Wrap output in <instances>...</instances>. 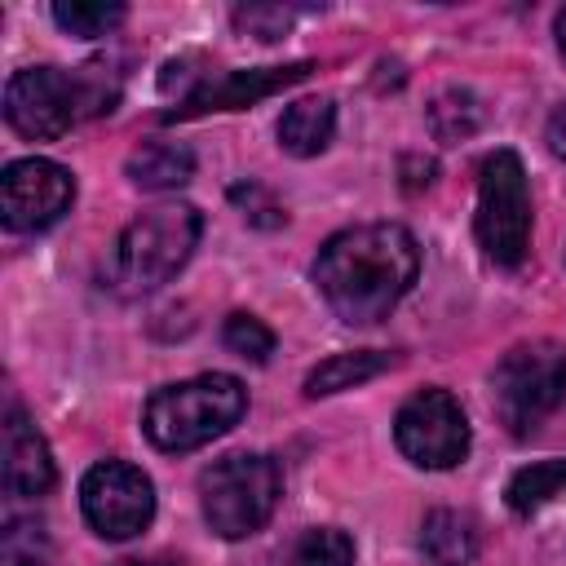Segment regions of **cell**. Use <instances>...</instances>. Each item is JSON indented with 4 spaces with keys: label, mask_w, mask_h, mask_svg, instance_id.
Instances as JSON below:
<instances>
[{
    "label": "cell",
    "mask_w": 566,
    "mask_h": 566,
    "mask_svg": "<svg viewBox=\"0 0 566 566\" xmlns=\"http://www.w3.org/2000/svg\"><path fill=\"white\" fill-rule=\"evenodd\" d=\"M420 248L398 221H367L332 234L314 256V283L327 310L349 327H371L411 292Z\"/></svg>",
    "instance_id": "cell-1"
},
{
    "label": "cell",
    "mask_w": 566,
    "mask_h": 566,
    "mask_svg": "<svg viewBox=\"0 0 566 566\" xmlns=\"http://www.w3.org/2000/svg\"><path fill=\"white\" fill-rule=\"evenodd\" d=\"M248 411V389L226 371H203L177 385H164L146 398L142 429L159 451H195L230 433Z\"/></svg>",
    "instance_id": "cell-2"
},
{
    "label": "cell",
    "mask_w": 566,
    "mask_h": 566,
    "mask_svg": "<svg viewBox=\"0 0 566 566\" xmlns=\"http://www.w3.org/2000/svg\"><path fill=\"white\" fill-rule=\"evenodd\" d=\"M203 230L199 208L190 203H155L146 212H137L111 252V287L119 296H146L155 287H164L195 252Z\"/></svg>",
    "instance_id": "cell-3"
},
{
    "label": "cell",
    "mask_w": 566,
    "mask_h": 566,
    "mask_svg": "<svg viewBox=\"0 0 566 566\" xmlns=\"http://www.w3.org/2000/svg\"><path fill=\"white\" fill-rule=\"evenodd\" d=\"M279 495H283V473L270 455H256V451L221 455L199 478L203 517L221 539L256 535L274 517Z\"/></svg>",
    "instance_id": "cell-4"
},
{
    "label": "cell",
    "mask_w": 566,
    "mask_h": 566,
    "mask_svg": "<svg viewBox=\"0 0 566 566\" xmlns=\"http://www.w3.org/2000/svg\"><path fill=\"white\" fill-rule=\"evenodd\" d=\"M566 398V345L526 340L513 345L491 371V402L509 433H535Z\"/></svg>",
    "instance_id": "cell-5"
},
{
    "label": "cell",
    "mask_w": 566,
    "mask_h": 566,
    "mask_svg": "<svg viewBox=\"0 0 566 566\" xmlns=\"http://www.w3.org/2000/svg\"><path fill=\"white\" fill-rule=\"evenodd\" d=\"M106 102L111 97H102L97 80L66 75L57 66H27L4 84V119L31 142H53L71 133L84 111H111Z\"/></svg>",
    "instance_id": "cell-6"
},
{
    "label": "cell",
    "mask_w": 566,
    "mask_h": 566,
    "mask_svg": "<svg viewBox=\"0 0 566 566\" xmlns=\"http://www.w3.org/2000/svg\"><path fill=\"white\" fill-rule=\"evenodd\" d=\"M478 243L495 265H522L531 248V186L517 150H491L478 168Z\"/></svg>",
    "instance_id": "cell-7"
},
{
    "label": "cell",
    "mask_w": 566,
    "mask_h": 566,
    "mask_svg": "<svg viewBox=\"0 0 566 566\" xmlns=\"http://www.w3.org/2000/svg\"><path fill=\"white\" fill-rule=\"evenodd\" d=\"M394 442L420 469H451L469 455L473 433H469L464 407L447 389H420L398 407Z\"/></svg>",
    "instance_id": "cell-8"
},
{
    "label": "cell",
    "mask_w": 566,
    "mask_h": 566,
    "mask_svg": "<svg viewBox=\"0 0 566 566\" xmlns=\"http://www.w3.org/2000/svg\"><path fill=\"white\" fill-rule=\"evenodd\" d=\"M80 509L102 539H133L155 517V482L128 460H97L80 482Z\"/></svg>",
    "instance_id": "cell-9"
},
{
    "label": "cell",
    "mask_w": 566,
    "mask_h": 566,
    "mask_svg": "<svg viewBox=\"0 0 566 566\" xmlns=\"http://www.w3.org/2000/svg\"><path fill=\"white\" fill-rule=\"evenodd\" d=\"M75 199V177L53 164V159H13L0 177V212L4 226L13 234H40L53 221H62V212Z\"/></svg>",
    "instance_id": "cell-10"
},
{
    "label": "cell",
    "mask_w": 566,
    "mask_h": 566,
    "mask_svg": "<svg viewBox=\"0 0 566 566\" xmlns=\"http://www.w3.org/2000/svg\"><path fill=\"white\" fill-rule=\"evenodd\" d=\"M314 66L310 62H292V66H261V71H226L217 80H203L195 93H186L177 102V111H168V119H186V115H203V111H239L252 106L256 97H270L296 80H305Z\"/></svg>",
    "instance_id": "cell-11"
},
{
    "label": "cell",
    "mask_w": 566,
    "mask_h": 566,
    "mask_svg": "<svg viewBox=\"0 0 566 566\" xmlns=\"http://www.w3.org/2000/svg\"><path fill=\"white\" fill-rule=\"evenodd\" d=\"M53 478L57 473H53L49 442L40 438V429L18 407H9L4 411V491L35 500L53 486Z\"/></svg>",
    "instance_id": "cell-12"
},
{
    "label": "cell",
    "mask_w": 566,
    "mask_h": 566,
    "mask_svg": "<svg viewBox=\"0 0 566 566\" xmlns=\"http://www.w3.org/2000/svg\"><path fill=\"white\" fill-rule=\"evenodd\" d=\"M124 172L142 190H177L195 177V150L181 142H146L128 155Z\"/></svg>",
    "instance_id": "cell-13"
},
{
    "label": "cell",
    "mask_w": 566,
    "mask_h": 566,
    "mask_svg": "<svg viewBox=\"0 0 566 566\" xmlns=\"http://www.w3.org/2000/svg\"><path fill=\"white\" fill-rule=\"evenodd\" d=\"M420 553L429 566H469L478 553V526L469 513L433 509L420 526Z\"/></svg>",
    "instance_id": "cell-14"
},
{
    "label": "cell",
    "mask_w": 566,
    "mask_h": 566,
    "mask_svg": "<svg viewBox=\"0 0 566 566\" xmlns=\"http://www.w3.org/2000/svg\"><path fill=\"white\" fill-rule=\"evenodd\" d=\"M332 133H336V106L327 97H301L279 119V146L296 159H310V155L327 150Z\"/></svg>",
    "instance_id": "cell-15"
},
{
    "label": "cell",
    "mask_w": 566,
    "mask_h": 566,
    "mask_svg": "<svg viewBox=\"0 0 566 566\" xmlns=\"http://www.w3.org/2000/svg\"><path fill=\"white\" fill-rule=\"evenodd\" d=\"M385 367H394V354H380V349H345V354L323 358L305 376V394L310 398H327V394H340V389H354V385L380 376Z\"/></svg>",
    "instance_id": "cell-16"
},
{
    "label": "cell",
    "mask_w": 566,
    "mask_h": 566,
    "mask_svg": "<svg viewBox=\"0 0 566 566\" xmlns=\"http://www.w3.org/2000/svg\"><path fill=\"white\" fill-rule=\"evenodd\" d=\"M562 491H566V460H535V464H526L509 478L504 495H509V509L517 517H531Z\"/></svg>",
    "instance_id": "cell-17"
},
{
    "label": "cell",
    "mask_w": 566,
    "mask_h": 566,
    "mask_svg": "<svg viewBox=\"0 0 566 566\" xmlns=\"http://www.w3.org/2000/svg\"><path fill=\"white\" fill-rule=\"evenodd\" d=\"M429 128L438 142H464L482 128V106L469 88H442L429 102Z\"/></svg>",
    "instance_id": "cell-18"
},
{
    "label": "cell",
    "mask_w": 566,
    "mask_h": 566,
    "mask_svg": "<svg viewBox=\"0 0 566 566\" xmlns=\"http://www.w3.org/2000/svg\"><path fill=\"white\" fill-rule=\"evenodd\" d=\"M53 553V539L40 517H9L0 531V562L4 566H44Z\"/></svg>",
    "instance_id": "cell-19"
},
{
    "label": "cell",
    "mask_w": 566,
    "mask_h": 566,
    "mask_svg": "<svg viewBox=\"0 0 566 566\" xmlns=\"http://www.w3.org/2000/svg\"><path fill=\"white\" fill-rule=\"evenodd\" d=\"M287 566H354V539L336 526H314L292 544Z\"/></svg>",
    "instance_id": "cell-20"
},
{
    "label": "cell",
    "mask_w": 566,
    "mask_h": 566,
    "mask_svg": "<svg viewBox=\"0 0 566 566\" xmlns=\"http://www.w3.org/2000/svg\"><path fill=\"white\" fill-rule=\"evenodd\" d=\"M53 22L80 40H97L124 22V4H93V0H57Z\"/></svg>",
    "instance_id": "cell-21"
},
{
    "label": "cell",
    "mask_w": 566,
    "mask_h": 566,
    "mask_svg": "<svg viewBox=\"0 0 566 566\" xmlns=\"http://www.w3.org/2000/svg\"><path fill=\"white\" fill-rule=\"evenodd\" d=\"M221 340H226L230 354H239L248 363H265L274 354V332L252 314H230L226 327H221Z\"/></svg>",
    "instance_id": "cell-22"
},
{
    "label": "cell",
    "mask_w": 566,
    "mask_h": 566,
    "mask_svg": "<svg viewBox=\"0 0 566 566\" xmlns=\"http://www.w3.org/2000/svg\"><path fill=\"white\" fill-rule=\"evenodd\" d=\"M296 9H283V4H248V9H234V27L256 35V40H279L287 27H292Z\"/></svg>",
    "instance_id": "cell-23"
},
{
    "label": "cell",
    "mask_w": 566,
    "mask_h": 566,
    "mask_svg": "<svg viewBox=\"0 0 566 566\" xmlns=\"http://www.w3.org/2000/svg\"><path fill=\"white\" fill-rule=\"evenodd\" d=\"M230 199L243 208L248 221H256V226H283V208H279L261 186H252V181H248V186H234Z\"/></svg>",
    "instance_id": "cell-24"
},
{
    "label": "cell",
    "mask_w": 566,
    "mask_h": 566,
    "mask_svg": "<svg viewBox=\"0 0 566 566\" xmlns=\"http://www.w3.org/2000/svg\"><path fill=\"white\" fill-rule=\"evenodd\" d=\"M548 150H553L557 159H566V102L548 115Z\"/></svg>",
    "instance_id": "cell-25"
},
{
    "label": "cell",
    "mask_w": 566,
    "mask_h": 566,
    "mask_svg": "<svg viewBox=\"0 0 566 566\" xmlns=\"http://www.w3.org/2000/svg\"><path fill=\"white\" fill-rule=\"evenodd\" d=\"M553 31H557V49H562V57H566V9L557 13V27H553Z\"/></svg>",
    "instance_id": "cell-26"
},
{
    "label": "cell",
    "mask_w": 566,
    "mask_h": 566,
    "mask_svg": "<svg viewBox=\"0 0 566 566\" xmlns=\"http://www.w3.org/2000/svg\"><path fill=\"white\" fill-rule=\"evenodd\" d=\"M111 566H172V562H137V557H128V562H111Z\"/></svg>",
    "instance_id": "cell-27"
}]
</instances>
